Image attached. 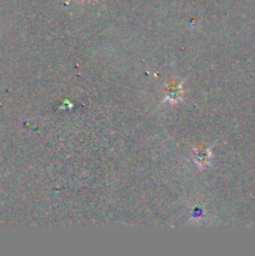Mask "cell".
Here are the masks:
<instances>
[{"label":"cell","mask_w":255,"mask_h":256,"mask_svg":"<svg viewBox=\"0 0 255 256\" xmlns=\"http://www.w3.org/2000/svg\"><path fill=\"white\" fill-rule=\"evenodd\" d=\"M182 82H172L166 85V90H165V95H166V100L169 102H178L182 99Z\"/></svg>","instance_id":"cell-2"},{"label":"cell","mask_w":255,"mask_h":256,"mask_svg":"<svg viewBox=\"0 0 255 256\" xmlns=\"http://www.w3.org/2000/svg\"><path fill=\"white\" fill-rule=\"evenodd\" d=\"M82 2H84V0H82Z\"/></svg>","instance_id":"cell-3"},{"label":"cell","mask_w":255,"mask_h":256,"mask_svg":"<svg viewBox=\"0 0 255 256\" xmlns=\"http://www.w3.org/2000/svg\"><path fill=\"white\" fill-rule=\"evenodd\" d=\"M195 164L200 168H206L212 160V150L209 148H196L192 154Z\"/></svg>","instance_id":"cell-1"}]
</instances>
